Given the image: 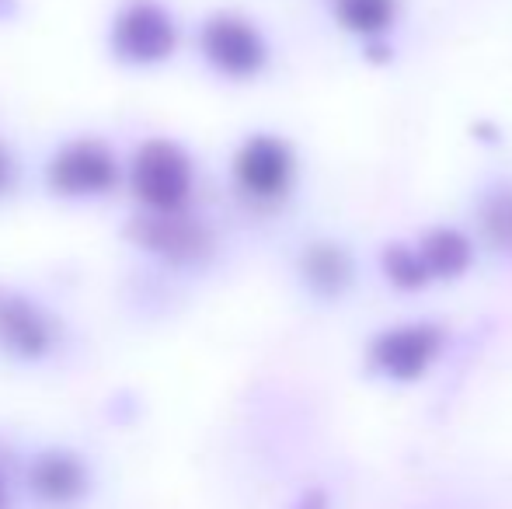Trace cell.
Instances as JSON below:
<instances>
[{
    "label": "cell",
    "mask_w": 512,
    "mask_h": 509,
    "mask_svg": "<svg viewBox=\"0 0 512 509\" xmlns=\"http://www.w3.org/2000/svg\"><path fill=\"white\" fill-rule=\"evenodd\" d=\"M129 182L150 213H178L189 203L192 164L182 147L168 140H150L136 150L129 164Z\"/></svg>",
    "instance_id": "cell-1"
},
{
    "label": "cell",
    "mask_w": 512,
    "mask_h": 509,
    "mask_svg": "<svg viewBox=\"0 0 512 509\" xmlns=\"http://www.w3.org/2000/svg\"><path fill=\"white\" fill-rule=\"evenodd\" d=\"M178 25L154 0H133L112 21V53L136 67H150L175 53Z\"/></svg>",
    "instance_id": "cell-2"
},
{
    "label": "cell",
    "mask_w": 512,
    "mask_h": 509,
    "mask_svg": "<svg viewBox=\"0 0 512 509\" xmlns=\"http://www.w3.org/2000/svg\"><path fill=\"white\" fill-rule=\"evenodd\" d=\"M46 182L56 196H105L119 182V161L102 140H74L49 157Z\"/></svg>",
    "instance_id": "cell-3"
},
{
    "label": "cell",
    "mask_w": 512,
    "mask_h": 509,
    "mask_svg": "<svg viewBox=\"0 0 512 509\" xmlns=\"http://www.w3.org/2000/svg\"><path fill=\"white\" fill-rule=\"evenodd\" d=\"M203 56L227 77H255L265 67V42L244 18L216 14L203 25Z\"/></svg>",
    "instance_id": "cell-4"
},
{
    "label": "cell",
    "mask_w": 512,
    "mask_h": 509,
    "mask_svg": "<svg viewBox=\"0 0 512 509\" xmlns=\"http://www.w3.org/2000/svg\"><path fill=\"white\" fill-rule=\"evenodd\" d=\"M234 175L244 192L258 199H272L286 192L293 175L290 147L279 143L276 136H251L234 157Z\"/></svg>",
    "instance_id": "cell-5"
},
{
    "label": "cell",
    "mask_w": 512,
    "mask_h": 509,
    "mask_svg": "<svg viewBox=\"0 0 512 509\" xmlns=\"http://www.w3.org/2000/svg\"><path fill=\"white\" fill-rule=\"evenodd\" d=\"M53 342L46 314L25 297L0 293V349L18 360H39Z\"/></svg>",
    "instance_id": "cell-6"
},
{
    "label": "cell",
    "mask_w": 512,
    "mask_h": 509,
    "mask_svg": "<svg viewBox=\"0 0 512 509\" xmlns=\"http://www.w3.org/2000/svg\"><path fill=\"white\" fill-rule=\"evenodd\" d=\"M133 238L140 241L150 252L175 258V262H192L209 248L206 231L196 224V220L182 217L178 213H150V217H140L133 227Z\"/></svg>",
    "instance_id": "cell-7"
},
{
    "label": "cell",
    "mask_w": 512,
    "mask_h": 509,
    "mask_svg": "<svg viewBox=\"0 0 512 509\" xmlns=\"http://www.w3.org/2000/svg\"><path fill=\"white\" fill-rule=\"evenodd\" d=\"M436 332L432 328H394L373 342V363L394 381H415L436 356Z\"/></svg>",
    "instance_id": "cell-8"
},
{
    "label": "cell",
    "mask_w": 512,
    "mask_h": 509,
    "mask_svg": "<svg viewBox=\"0 0 512 509\" xmlns=\"http://www.w3.org/2000/svg\"><path fill=\"white\" fill-rule=\"evenodd\" d=\"M28 489L46 506H70L88 492V471L74 454L49 450L35 457L28 468Z\"/></svg>",
    "instance_id": "cell-9"
},
{
    "label": "cell",
    "mask_w": 512,
    "mask_h": 509,
    "mask_svg": "<svg viewBox=\"0 0 512 509\" xmlns=\"http://www.w3.org/2000/svg\"><path fill=\"white\" fill-rule=\"evenodd\" d=\"M418 258H422L425 272L429 276H443V279H453L460 276V272L467 269V262H471V245H467L464 234L457 231H432L429 238L422 241V248H418Z\"/></svg>",
    "instance_id": "cell-10"
},
{
    "label": "cell",
    "mask_w": 512,
    "mask_h": 509,
    "mask_svg": "<svg viewBox=\"0 0 512 509\" xmlns=\"http://www.w3.org/2000/svg\"><path fill=\"white\" fill-rule=\"evenodd\" d=\"M394 18V0H338V21L352 32H384Z\"/></svg>",
    "instance_id": "cell-11"
},
{
    "label": "cell",
    "mask_w": 512,
    "mask_h": 509,
    "mask_svg": "<svg viewBox=\"0 0 512 509\" xmlns=\"http://www.w3.org/2000/svg\"><path fill=\"white\" fill-rule=\"evenodd\" d=\"M307 279L324 293H335L349 283V262L338 248L317 245L314 252L307 255Z\"/></svg>",
    "instance_id": "cell-12"
},
{
    "label": "cell",
    "mask_w": 512,
    "mask_h": 509,
    "mask_svg": "<svg viewBox=\"0 0 512 509\" xmlns=\"http://www.w3.org/2000/svg\"><path fill=\"white\" fill-rule=\"evenodd\" d=\"M384 265H387L391 283H398V286H422L425 279H429L422 258L411 255L408 248H391V252L384 255Z\"/></svg>",
    "instance_id": "cell-13"
},
{
    "label": "cell",
    "mask_w": 512,
    "mask_h": 509,
    "mask_svg": "<svg viewBox=\"0 0 512 509\" xmlns=\"http://www.w3.org/2000/svg\"><path fill=\"white\" fill-rule=\"evenodd\" d=\"M485 231L488 238H495L499 245H512V192H502V196L488 199L485 206Z\"/></svg>",
    "instance_id": "cell-14"
},
{
    "label": "cell",
    "mask_w": 512,
    "mask_h": 509,
    "mask_svg": "<svg viewBox=\"0 0 512 509\" xmlns=\"http://www.w3.org/2000/svg\"><path fill=\"white\" fill-rule=\"evenodd\" d=\"M11 185H14V157L0 147V196L11 192Z\"/></svg>",
    "instance_id": "cell-15"
},
{
    "label": "cell",
    "mask_w": 512,
    "mask_h": 509,
    "mask_svg": "<svg viewBox=\"0 0 512 509\" xmlns=\"http://www.w3.org/2000/svg\"><path fill=\"white\" fill-rule=\"evenodd\" d=\"M7 503H11V499H7V482H4V475H0V509H7Z\"/></svg>",
    "instance_id": "cell-16"
}]
</instances>
